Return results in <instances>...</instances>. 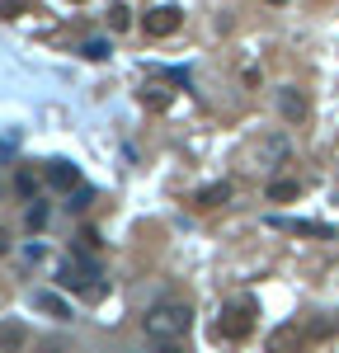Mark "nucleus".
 <instances>
[{"label": "nucleus", "mask_w": 339, "mask_h": 353, "mask_svg": "<svg viewBox=\"0 0 339 353\" xmlns=\"http://www.w3.org/2000/svg\"><path fill=\"white\" fill-rule=\"evenodd\" d=\"M141 330H146V339H156V344H184V334L194 330V311H189L184 301H156V306L141 316Z\"/></svg>", "instance_id": "1"}, {"label": "nucleus", "mask_w": 339, "mask_h": 353, "mask_svg": "<svg viewBox=\"0 0 339 353\" xmlns=\"http://www.w3.org/2000/svg\"><path fill=\"white\" fill-rule=\"evenodd\" d=\"M56 283H61L66 292H76V297H85V301H99L104 292H109L104 273H99V264H94L90 254H71V259L61 264V273H56Z\"/></svg>", "instance_id": "2"}, {"label": "nucleus", "mask_w": 339, "mask_h": 353, "mask_svg": "<svg viewBox=\"0 0 339 353\" xmlns=\"http://www.w3.org/2000/svg\"><path fill=\"white\" fill-rule=\"evenodd\" d=\"M254 297H236L231 306H222V316H217V325H212V339H245L254 330Z\"/></svg>", "instance_id": "3"}, {"label": "nucleus", "mask_w": 339, "mask_h": 353, "mask_svg": "<svg viewBox=\"0 0 339 353\" xmlns=\"http://www.w3.org/2000/svg\"><path fill=\"white\" fill-rule=\"evenodd\" d=\"M287 156H292V141H287L282 132L259 137V141H250V151H245V161H250L254 170H278Z\"/></svg>", "instance_id": "4"}, {"label": "nucleus", "mask_w": 339, "mask_h": 353, "mask_svg": "<svg viewBox=\"0 0 339 353\" xmlns=\"http://www.w3.org/2000/svg\"><path fill=\"white\" fill-rule=\"evenodd\" d=\"M146 38H170V33H179L184 24V10L179 5H156V10H146Z\"/></svg>", "instance_id": "5"}, {"label": "nucleus", "mask_w": 339, "mask_h": 353, "mask_svg": "<svg viewBox=\"0 0 339 353\" xmlns=\"http://www.w3.org/2000/svg\"><path fill=\"white\" fill-rule=\"evenodd\" d=\"M307 330H297V325H278L274 334H269V353H302L307 349Z\"/></svg>", "instance_id": "6"}, {"label": "nucleus", "mask_w": 339, "mask_h": 353, "mask_svg": "<svg viewBox=\"0 0 339 353\" xmlns=\"http://www.w3.org/2000/svg\"><path fill=\"white\" fill-rule=\"evenodd\" d=\"M48 184H52L56 193L81 189V170H76L71 161H48Z\"/></svg>", "instance_id": "7"}, {"label": "nucleus", "mask_w": 339, "mask_h": 353, "mask_svg": "<svg viewBox=\"0 0 339 353\" xmlns=\"http://www.w3.org/2000/svg\"><path fill=\"white\" fill-rule=\"evenodd\" d=\"M278 113L287 123H302V118H307V94H302L297 85H282L278 90Z\"/></svg>", "instance_id": "8"}, {"label": "nucleus", "mask_w": 339, "mask_h": 353, "mask_svg": "<svg viewBox=\"0 0 339 353\" xmlns=\"http://www.w3.org/2000/svg\"><path fill=\"white\" fill-rule=\"evenodd\" d=\"M33 306H38L43 316H52V321H71V301L56 297V292H48V288H38V292H33Z\"/></svg>", "instance_id": "9"}, {"label": "nucleus", "mask_w": 339, "mask_h": 353, "mask_svg": "<svg viewBox=\"0 0 339 353\" xmlns=\"http://www.w3.org/2000/svg\"><path fill=\"white\" fill-rule=\"evenodd\" d=\"M198 208H222V203H231V184L226 179H217V184H203V189L194 193Z\"/></svg>", "instance_id": "10"}, {"label": "nucleus", "mask_w": 339, "mask_h": 353, "mask_svg": "<svg viewBox=\"0 0 339 353\" xmlns=\"http://www.w3.org/2000/svg\"><path fill=\"white\" fill-rule=\"evenodd\" d=\"M278 231H302V236H325V241H335V231L330 226H320V221H292V217H274Z\"/></svg>", "instance_id": "11"}, {"label": "nucleus", "mask_w": 339, "mask_h": 353, "mask_svg": "<svg viewBox=\"0 0 339 353\" xmlns=\"http://www.w3.org/2000/svg\"><path fill=\"white\" fill-rule=\"evenodd\" d=\"M307 334H311V339H330V334H339V316H335V311L311 316V321H307Z\"/></svg>", "instance_id": "12"}, {"label": "nucleus", "mask_w": 339, "mask_h": 353, "mask_svg": "<svg viewBox=\"0 0 339 353\" xmlns=\"http://www.w3.org/2000/svg\"><path fill=\"white\" fill-rule=\"evenodd\" d=\"M24 339H28V334H24L19 321H5V325H0V349H5V353H19V349H24Z\"/></svg>", "instance_id": "13"}, {"label": "nucleus", "mask_w": 339, "mask_h": 353, "mask_svg": "<svg viewBox=\"0 0 339 353\" xmlns=\"http://www.w3.org/2000/svg\"><path fill=\"white\" fill-rule=\"evenodd\" d=\"M297 193H302L297 179H274V184H269V203H292Z\"/></svg>", "instance_id": "14"}, {"label": "nucleus", "mask_w": 339, "mask_h": 353, "mask_svg": "<svg viewBox=\"0 0 339 353\" xmlns=\"http://www.w3.org/2000/svg\"><path fill=\"white\" fill-rule=\"evenodd\" d=\"M109 28H113V33H127V28H132V10H127L123 0H113V5H109Z\"/></svg>", "instance_id": "15"}, {"label": "nucleus", "mask_w": 339, "mask_h": 353, "mask_svg": "<svg viewBox=\"0 0 339 353\" xmlns=\"http://www.w3.org/2000/svg\"><path fill=\"white\" fill-rule=\"evenodd\" d=\"M141 104H146V109H170V94L165 90H161V85H146V90H141Z\"/></svg>", "instance_id": "16"}, {"label": "nucleus", "mask_w": 339, "mask_h": 353, "mask_svg": "<svg viewBox=\"0 0 339 353\" xmlns=\"http://www.w3.org/2000/svg\"><path fill=\"white\" fill-rule=\"evenodd\" d=\"M81 52L90 57V61H104V57H109V43H104V38H90V43H85Z\"/></svg>", "instance_id": "17"}, {"label": "nucleus", "mask_w": 339, "mask_h": 353, "mask_svg": "<svg viewBox=\"0 0 339 353\" xmlns=\"http://www.w3.org/2000/svg\"><path fill=\"white\" fill-rule=\"evenodd\" d=\"M14 184H19L24 198H33V193H38V174H33V170H19V179H14Z\"/></svg>", "instance_id": "18"}, {"label": "nucleus", "mask_w": 339, "mask_h": 353, "mask_svg": "<svg viewBox=\"0 0 339 353\" xmlns=\"http://www.w3.org/2000/svg\"><path fill=\"white\" fill-rule=\"evenodd\" d=\"M24 221H28V231H38V226L48 221V208H43V203H33V208L24 212Z\"/></svg>", "instance_id": "19"}, {"label": "nucleus", "mask_w": 339, "mask_h": 353, "mask_svg": "<svg viewBox=\"0 0 339 353\" xmlns=\"http://www.w3.org/2000/svg\"><path fill=\"white\" fill-rule=\"evenodd\" d=\"M19 14H24L19 0H0V19H19Z\"/></svg>", "instance_id": "20"}, {"label": "nucleus", "mask_w": 339, "mask_h": 353, "mask_svg": "<svg viewBox=\"0 0 339 353\" xmlns=\"http://www.w3.org/2000/svg\"><path fill=\"white\" fill-rule=\"evenodd\" d=\"M81 250H85V254L99 250V231H94V226H85V231H81Z\"/></svg>", "instance_id": "21"}, {"label": "nucleus", "mask_w": 339, "mask_h": 353, "mask_svg": "<svg viewBox=\"0 0 339 353\" xmlns=\"http://www.w3.org/2000/svg\"><path fill=\"white\" fill-rule=\"evenodd\" d=\"M0 254H10V231H0Z\"/></svg>", "instance_id": "22"}, {"label": "nucleus", "mask_w": 339, "mask_h": 353, "mask_svg": "<svg viewBox=\"0 0 339 353\" xmlns=\"http://www.w3.org/2000/svg\"><path fill=\"white\" fill-rule=\"evenodd\" d=\"M269 5H282V0H269Z\"/></svg>", "instance_id": "23"}, {"label": "nucleus", "mask_w": 339, "mask_h": 353, "mask_svg": "<svg viewBox=\"0 0 339 353\" xmlns=\"http://www.w3.org/2000/svg\"><path fill=\"white\" fill-rule=\"evenodd\" d=\"M71 5H81V0H71Z\"/></svg>", "instance_id": "24"}]
</instances>
